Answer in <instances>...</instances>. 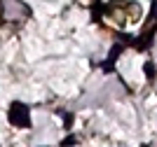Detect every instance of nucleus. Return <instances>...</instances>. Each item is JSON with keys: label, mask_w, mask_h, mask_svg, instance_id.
I'll list each match as a JSON object with an SVG mask.
<instances>
[{"label": "nucleus", "mask_w": 157, "mask_h": 147, "mask_svg": "<svg viewBox=\"0 0 157 147\" xmlns=\"http://www.w3.org/2000/svg\"><path fill=\"white\" fill-rule=\"evenodd\" d=\"M10 124L17 128H28L31 126V112L24 103H12V108H10V115H7Z\"/></svg>", "instance_id": "nucleus-1"}, {"label": "nucleus", "mask_w": 157, "mask_h": 147, "mask_svg": "<svg viewBox=\"0 0 157 147\" xmlns=\"http://www.w3.org/2000/svg\"><path fill=\"white\" fill-rule=\"evenodd\" d=\"M120 51H122V45H115V47L110 49V56H108V63H105V70H108V68L113 65V61H115V58L120 56Z\"/></svg>", "instance_id": "nucleus-2"}, {"label": "nucleus", "mask_w": 157, "mask_h": 147, "mask_svg": "<svg viewBox=\"0 0 157 147\" xmlns=\"http://www.w3.org/2000/svg\"><path fill=\"white\" fill-rule=\"evenodd\" d=\"M73 145H78V138H75V135H66L63 140L59 142V147H73Z\"/></svg>", "instance_id": "nucleus-3"}, {"label": "nucleus", "mask_w": 157, "mask_h": 147, "mask_svg": "<svg viewBox=\"0 0 157 147\" xmlns=\"http://www.w3.org/2000/svg\"><path fill=\"white\" fill-rule=\"evenodd\" d=\"M143 70H145V75H148V77H152V75H155V65H152V63H145Z\"/></svg>", "instance_id": "nucleus-4"}, {"label": "nucleus", "mask_w": 157, "mask_h": 147, "mask_svg": "<svg viewBox=\"0 0 157 147\" xmlns=\"http://www.w3.org/2000/svg\"><path fill=\"white\" fill-rule=\"evenodd\" d=\"M71 124H73V115H68V112H66V115H63V126L71 128Z\"/></svg>", "instance_id": "nucleus-5"}]
</instances>
